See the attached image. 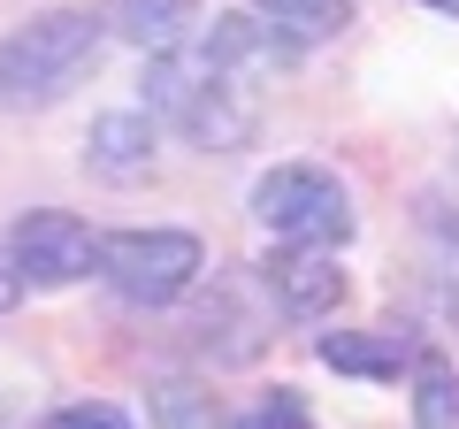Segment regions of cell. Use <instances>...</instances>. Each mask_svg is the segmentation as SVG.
Returning a JSON list of instances; mask_svg holds the SVG:
<instances>
[{"label": "cell", "instance_id": "6da1fadb", "mask_svg": "<svg viewBox=\"0 0 459 429\" xmlns=\"http://www.w3.org/2000/svg\"><path fill=\"white\" fill-rule=\"evenodd\" d=\"M100 47H108V31L92 8H39L31 23L0 39V108L31 116V108L69 100L100 69Z\"/></svg>", "mask_w": 459, "mask_h": 429}, {"label": "cell", "instance_id": "7a4b0ae2", "mask_svg": "<svg viewBox=\"0 0 459 429\" xmlns=\"http://www.w3.org/2000/svg\"><path fill=\"white\" fill-rule=\"evenodd\" d=\"M138 92H146V116L153 123H177L184 146L199 153H238L261 138V100L246 92V84H222L207 77V69H192V54H146V77H138Z\"/></svg>", "mask_w": 459, "mask_h": 429}, {"label": "cell", "instance_id": "3957f363", "mask_svg": "<svg viewBox=\"0 0 459 429\" xmlns=\"http://www.w3.org/2000/svg\"><path fill=\"white\" fill-rule=\"evenodd\" d=\"M92 276L115 299H131V307H177L207 276V246L192 231H169V223H153V231H115V238L92 246Z\"/></svg>", "mask_w": 459, "mask_h": 429}, {"label": "cell", "instance_id": "277c9868", "mask_svg": "<svg viewBox=\"0 0 459 429\" xmlns=\"http://www.w3.org/2000/svg\"><path fill=\"white\" fill-rule=\"evenodd\" d=\"M253 214H261L283 246H314V253L352 246V231H360L352 192H344L322 162H276L261 184H253Z\"/></svg>", "mask_w": 459, "mask_h": 429}, {"label": "cell", "instance_id": "5b68a950", "mask_svg": "<svg viewBox=\"0 0 459 429\" xmlns=\"http://www.w3.org/2000/svg\"><path fill=\"white\" fill-rule=\"evenodd\" d=\"M92 223L69 207H31L8 231V261H16V276L31 284V292H69V284L92 276Z\"/></svg>", "mask_w": 459, "mask_h": 429}, {"label": "cell", "instance_id": "8992f818", "mask_svg": "<svg viewBox=\"0 0 459 429\" xmlns=\"http://www.w3.org/2000/svg\"><path fill=\"white\" fill-rule=\"evenodd\" d=\"M268 330H276V307L261 299V284H253V276H214V292L192 307V346L207 353L214 368L261 361Z\"/></svg>", "mask_w": 459, "mask_h": 429}, {"label": "cell", "instance_id": "52a82bcc", "mask_svg": "<svg viewBox=\"0 0 459 429\" xmlns=\"http://www.w3.org/2000/svg\"><path fill=\"white\" fill-rule=\"evenodd\" d=\"M299 62V47L291 39H276L253 8H222V16L199 31V47H192V69H207V77H222V84H268V77H283V69Z\"/></svg>", "mask_w": 459, "mask_h": 429}, {"label": "cell", "instance_id": "ba28073f", "mask_svg": "<svg viewBox=\"0 0 459 429\" xmlns=\"http://www.w3.org/2000/svg\"><path fill=\"white\" fill-rule=\"evenodd\" d=\"M253 284H261V299L276 314H291V322H322V314L344 307L337 253H314V246H276L261 268H253Z\"/></svg>", "mask_w": 459, "mask_h": 429}, {"label": "cell", "instance_id": "9c48e42d", "mask_svg": "<svg viewBox=\"0 0 459 429\" xmlns=\"http://www.w3.org/2000/svg\"><path fill=\"white\" fill-rule=\"evenodd\" d=\"M153 162H161V123L146 108H115V116H92L84 131V169L108 184H146Z\"/></svg>", "mask_w": 459, "mask_h": 429}, {"label": "cell", "instance_id": "30bf717a", "mask_svg": "<svg viewBox=\"0 0 459 429\" xmlns=\"http://www.w3.org/2000/svg\"><path fill=\"white\" fill-rule=\"evenodd\" d=\"M421 353L413 330H322L314 337V361L337 368V376H368V383H398Z\"/></svg>", "mask_w": 459, "mask_h": 429}, {"label": "cell", "instance_id": "8fae6325", "mask_svg": "<svg viewBox=\"0 0 459 429\" xmlns=\"http://www.w3.org/2000/svg\"><path fill=\"white\" fill-rule=\"evenodd\" d=\"M192 23H199V0H100V31L131 39L146 54H177Z\"/></svg>", "mask_w": 459, "mask_h": 429}, {"label": "cell", "instance_id": "7c38bea8", "mask_svg": "<svg viewBox=\"0 0 459 429\" xmlns=\"http://www.w3.org/2000/svg\"><path fill=\"white\" fill-rule=\"evenodd\" d=\"M253 16L268 23L276 39H291L299 54L307 47H322V39H337V31H352V0H253Z\"/></svg>", "mask_w": 459, "mask_h": 429}, {"label": "cell", "instance_id": "4fadbf2b", "mask_svg": "<svg viewBox=\"0 0 459 429\" xmlns=\"http://www.w3.org/2000/svg\"><path fill=\"white\" fill-rule=\"evenodd\" d=\"M413 429H459V368L444 353H413Z\"/></svg>", "mask_w": 459, "mask_h": 429}, {"label": "cell", "instance_id": "5bb4252c", "mask_svg": "<svg viewBox=\"0 0 459 429\" xmlns=\"http://www.w3.org/2000/svg\"><path fill=\"white\" fill-rule=\"evenodd\" d=\"M230 429H314V407H307V391L276 383V391H268L261 407H253V414H238Z\"/></svg>", "mask_w": 459, "mask_h": 429}, {"label": "cell", "instance_id": "9a60e30c", "mask_svg": "<svg viewBox=\"0 0 459 429\" xmlns=\"http://www.w3.org/2000/svg\"><path fill=\"white\" fill-rule=\"evenodd\" d=\"M39 429H131V414H123V407H108V398H84V407L47 414Z\"/></svg>", "mask_w": 459, "mask_h": 429}, {"label": "cell", "instance_id": "2e32d148", "mask_svg": "<svg viewBox=\"0 0 459 429\" xmlns=\"http://www.w3.org/2000/svg\"><path fill=\"white\" fill-rule=\"evenodd\" d=\"M23 299V276H16V261H8V238H0V314Z\"/></svg>", "mask_w": 459, "mask_h": 429}, {"label": "cell", "instance_id": "e0dca14e", "mask_svg": "<svg viewBox=\"0 0 459 429\" xmlns=\"http://www.w3.org/2000/svg\"><path fill=\"white\" fill-rule=\"evenodd\" d=\"M421 8H437V16H459V0H421Z\"/></svg>", "mask_w": 459, "mask_h": 429}]
</instances>
